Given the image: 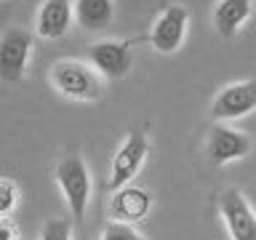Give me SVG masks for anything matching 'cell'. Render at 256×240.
Segmentation results:
<instances>
[{
  "instance_id": "11",
  "label": "cell",
  "mask_w": 256,
  "mask_h": 240,
  "mask_svg": "<svg viewBox=\"0 0 256 240\" xmlns=\"http://www.w3.org/2000/svg\"><path fill=\"white\" fill-rule=\"evenodd\" d=\"M72 19H75L72 0H43L35 16V30L43 40H59L70 32Z\"/></svg>"
},
{
  "instance_id": "13",
  "label": "cell",
  "mask_w": 256,
  "mask_h": 240,
  "mask_svg": "<svg viewBox=\"0 0 256 240\" xmlns=\"http://www.w3.org/2000/svg\"><path fill=\"white\" fill-rule=\"evenodd\" d=\"M75 22L88 32H99L110 27L115 19V3L112 0H75Z\"/></svg>"
},
{
  "instance_id": "9",
  "label": "cell",
  "mask_w": 256,
  "mask_h": 240,
  "mask_svg": "<svg viewBox=\"0 0 256 240\" xmlns=\"http://www.w3.org/2000/svg\"><path fill=\"white\" fill-rule=\"evenodd\" d=\"M251 150H254L251 136L232 128V126L216 123L211 128V134H208V160L214 166H227L232 160H240Z\"/></svg>"
},
{
  "instance_id": "6",
  "label": "cell",
  "mask_w": 256,
  "mask_h": 240,
  "mask_svg": "<svg viewBox=\"0 0 256 240\" xmlns=\"http://www.w3.org/2000/svg\"><path fill=\"white\" fill-rule=\"evenodd\" d=\"M216 206H219L224 227H227L232 240H256V214L243 192L235 187L224 190Z\"/></svg>"
},
{
  "instance_id": "15",
  "label": "cell",
  "mask_w": 256,
  "mask_h": 240,
  "mask_svg": "<svg viewBox=\"0 0 256 240\" xmlns=\"http://www.w3.org/2000/svg\"><path fill=\"white\" fill-rule=\"evenodd\" d=\"M16 203H19V190L11 179H0V219L14 214Z\"/></svg>"
},
{
  "instance_id": "8",
  "label": "cell",
  "mask_w": 256,
  "mask_h": 240,
  "mask_svg": "<svg viewBox=\"0 0 256 240\" xmlns=\"http://www.w3.org/2000/svg\"><path fill=\"white\" fill-rule=\"evenodd\" d=\"M256 110V80H240V83L224 86L211 104V115L222 123L240 120Z\"/></svg>"
},
{
  "instance_id": "17",
  "label": "cell",
  "mask_w": 256,
  "mask_h": 240,
  "mask_svg": "<svg viewBox=\"0 0 256 240\" xmlns=\"http://www.w3.org/2000/svg\"><path fill=\"white\" fill-rule=\"evenodd\" d=\"M0 240H16V227L6 219H0Z\"/></svg>"
},
{
  "instance_id": "14",
  "label": "cell",
  "mask_w": 256,
  "mask_h": 240,
  "mask_svg": "<svg viewBox=\"0 0 256 240\" xmlns=\"http://www.w3.org/2000/svg\"><path fill=\"white\" fill-rule=\"evenodd\" d=\"M40 240H72L70 219H48L40 230Z\"/></svg>"
},
{
  "instance_id": "10",
  "label": "cell",
  "mask_w": 256,
  "mask_h": 240,
  "mask_svg": "<svg viewBox=\"0 0 256 240\" xmlns=\"http://www.w3.org/2000/svg\"><path fill=\"white\" fill-rule=\"evenodd\" d=\"M152 208V195L142 187H134V184H126L112 192L110 200V219L120 222V224H134L142 222L144 216L150 214Z\"/></svg>"
},
{
  "instance_id": "2",
  "label": "cell",
  "mask_w": 256,
  "mask_h": 240,
  "mask_svg": "<svg viewBox=\"0 0 256 240\" xmlns=\"http://www.w3.org/2000/svg\"><path fill=\"white\" fill-rule=\"evenodd\" d=\"M56 184H59V192L67 203L70 214L80 222L86 216L88 200H91V171H88L86 160L80 155H67L56 163Z\"/></svg>"
},
{
  "instance_id": "7",
  "label": "cell",
  "mask_w": 256,
  "mask_h": 240,
  "mask_svg": "<svg viewBox=\"0 0 256 240\" xmlns=\"http://www.w3.org/2000/svg\"><path fill=\"white\" fill-rule=\"evenodd\" d=\"M88 64L96 75L107 80H120L131 72L134 64L131 46L123 43V40H99L88 48Z\"/></svg>"
},
{
  "instance_id": "16",
  "label": "cell",
  "mask_w": 256,
  "mask_h": 240,
  "mask_svg": "<svg viewBox=\"0 0 256 240\" xmlns=\"http://www.w3.org/2000/svg\"><path fill=\"white\" fill-rule=\"evenodd\" d=\"M102 240H147L144 235H139L131 224H120V222H110L102 232Z\"/></svg>"
},
{
  "instance_id": "5",
  "label": "cell",
  "mask_w": 256,
  "mask_h": 240,
  "mask_svg": "<svg viewBox=\"0 0 256 240\" xmlns=\"http://www.w3.org/2000/svg\"><path fill=\"white\" fill-rule=\"evenodd\" d=\"M187 27H190V11L179 3L166 6L160 16L152 24L150 32V43L158 54H176L187 38Z\"/></svg>"
},
{
  "instance_id": "1",
  "label": "cell",
  "mask_w": 256,
  "mask_h": 240,
  "mask_svg": "<svg viewBox=\"0 0 256 240\" xmlns=\"http://www.w3.org/2000/svg\"><path fill=\"white\" fill-rule=\"evenodd\" d=\"M51 86L56 94L72 102H96L102 96V80L91 64L78 59H62L51 67Z\"/></svg>"
},
{
  "instance_id": "4",
  "label": "cell",
  "mask_w": 256,
  "mask_h": 240,
  "mask_svg": "<svg viewBox=\"0 0 256 240\" xmlns=\"http://www.w3.org/2000/svg\"><path fill=\"white\" fill-rule=\"evenodd\" d=\"M32 56V35L22 27L6 30L0 35V80L3 83H19L27 75Z\"/></svg>"
},
{
  "instance_id": "3",
  "label": "cell",
  "mask_w": 256,
  "mask_h": 240,
  "mask_svg": "<svg viewBox=\"0 0 256 240\" xmlns=\"http://www.w3.org/2000/svg\"><path fill=\"white\" fill-rule=\"evenodd\" d=\"M150 155V139L142 131H131L128 139L118 147V152L112 155L110 176H107V190L115 192L120 187L134 182V176L142 171L144 160Z\"/></svg>"
},
{
  "instance_id": "12",
  "label": "cell",
  "mask_w": 256,
  "mask_h": 240,
  "mask_svg": "<svg viewBox=\"0 0 256 240\" xmlns=\"http://www.w3.org/2000/svg\"><path fill=\"white\" fill-rule=\"evenodd\" d=\"M251 14L254 0H219L214 8V27L222 38H235Z\"/></svg>"
}]
</instances>
